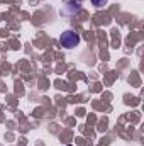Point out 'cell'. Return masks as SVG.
<instances>
[{
	"mask_svg": "<svg viewBox=\"0 0 144 146\" xmlns=\"http://www.w3.org/2000/svg\"><path fill=\"white\" fill-rule=\"evenodd\" d=\"M59 42H61V46H65V48H75V46H78V42H80V36L71 31V29H68V31H65L61 36H59Z\"/></svg>",
	"mask_w": 144,
	"mask_h": 146,
	"instance_id": "6da1fadb",
	"label": "cell"
},
{
	"mask_svg": "<svg viewBox=\"0 0 144 146\" xmlns=\"http://www.w3.org/2000/svg\"><path fill=\"white\" fill-rule=\"evenodd\" d=\"M80 2H73L70 0L68 3H66V7H65V12H68V14H76V12H80Z\"/></svg>",
	"mask_w": 144,
	"mask_h": 146,
	"instance_id": "7a4b0ae2",
	"label": "cell"
},
{
	"mask_svg": "<svg viewBox=\"0 0 144 146\" xmlns=\"http://www.w3.org/2000/svg\"><path fill=\"white\" fill-rule=\"evenodd\" d=\"M92 3H93L97 9H100V7H104V5L107 3V0H92Z\"/></svg>",
	"mask_w": 144,
	"mask_h": 146,
	"instance_id": "3957f363",
	"label": "cell"
}]
</instances>
